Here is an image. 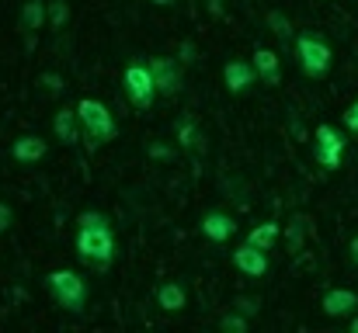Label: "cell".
<instances>
[{
	"mask_svg": "<svg viewBox=\"0 0 358 333\" xmlns=\"http://www.w3.org/2000/svg\"><path fill=\"white\" fill-rule=\"evenodd\" d=\"M73 250H77V260L94 267V271H108L115 253H119V243H115V225L105 212L98 209H87L77 216V239H73Z\"/></svg>",
	"mask_w": 358,
	"mask_h": 333,
	"instance_id": "1",
	"label": "cell"
},
{
	"mask_svg": "<svg viewBox=\"0 0 358 333\" xmlns=\"http://www.w3.org/2000/svg\"><path fill=\"white\" fill-rule=\"evenodd\" d=\"M77 114H80V125H84V146H87V153H98L101 146H108L112 139H119V121H115V114L108 111L105 101L80 98L77 101Z\"/></svg>",
	"mask_w": 358,
	"mask_h": 333,
	"instance_id": "2",
	"label": "cell"
},
{
	"mask_svg": "<svg viewBox=\"0 0 358 333\" xmlns=\"http://www.w3.org/2000/svg\"><path fill=\"white\" fill-rule=\"evenodd\" d=\"M45 292L52 295V302H56L63 313H70V316H84V313H87L91 292H87V281H84L77 271H70V267L49 271V274H45Z\"/></svg>",
	"mask_w": 358,
	"mask_h": 333,
	"instance_id": "3",
	"label": "cell"
},
{
	"mask_svg": "<svg viewBox=\"0 0 358 333\" xmlns=\"http://www.w3.org/2000/svg\"><path fill=\"white\" fill-rule=\"evenodd\" d=\"M296 59H299V70L303 77L310 80H324L334 66V49L324 35L317 31H299L296 35Z\"/></svg>",
	"mask_w": 358,
	"mask_h": 333,
	"instance_id": "4",
	"label": "cell"
},
{
	"mask_svg": "<svg viewBox=\"0 0 358 333\" xmlns=\"http://www.w3.org/2000/svg\"><path fill=\"white\" fill-rule=\"evenodd\" d=\"M122 94H125V101L132 108L143 111V114L153 108V101L160 98V91H157V80H153V70H150L146 59L125 63V70H122Z\"/></svg>",
	"mask_w": 358,
	"mask_h": 333,
	"instance_id": "5",
	"label": "cell"
},
{
	"mask_svg": "<svg viewBox=\"0 0 358 333\" xmlns=\"http://www.w3.org/2000/svg\"><path fill=\"white\" fill-rule=\"evenodd\" d=\"M345 149H348V139L341 135L338 125L320 121V125L313 128V163H317V167H324L327 174L341 170V163H345Z\"/></svg>",
	"mask_w": 358,
	"mask_h": 333,
	"instance_id": "6",
	"label": "cell"
},
{
	"mask_svg": "<svg viewBox=\"0 0 358 333\" xmlns=\"http://www.w3.org/2000/svg\"><path fill=\"white\" fill-rule=\"evenodd\" d=\"M160 98H178L185 91V63L178 56H146Z\"/></svg>",
	"mask_w": 358,
	"mask_h": 333,
	"instance_id": "7",
	"label": "cell"
},
{
	"mask_svg": "<svg viewBox=\"0 0 358 333\" xmlns=\"http://www.w3.org/2000/svg\"><path fill=\"white\" fill-rule=\"evenodd\" d=\"M7 156H10L14 163H21V167H35V163H42V160L49 156V142H45L42 135H35V132H21V135L10 139Z\"/></svg>",
	"mask_w": 358,
	"mask_h": 333,
	"instance_id": "8",
	"label": "cell"
},
{
	"mask_svg": "<svg viewBox=\"0 0 358 333\" xmlns=\"http://www.w3.org/2000/svg\"><path fill=\"white\" fill-rule=\"evenodd\" d=\"M230 260H234V267H237L243 278H264L268 274V267H271V260H268V250H261V246H254V243H240L234 246V253H230Z\"/></svg>",
	"mask_w": 358,
	"mask_h": 333,
	"instance_id": "9",
	"label": "cell"
},
{
	"mask_svg": "<svg viewBox=\"0 0 358 333\" xmlns=\"http://www.w3.org/2000/svg\"><path fill=\"white\" fill-rule=\"evenodd\" d=\"M223 84H227V91H230L234 98H243V94H250L254 84H261V80H257V70H254L250 59H227V66H223Z\"/></svg>",
	"mask_w": 358,
	"mask_h": 333,
	"instance_id": "10",
	"label": "cell"
},
{
	"mask_svg": "<svg viewBox=\"0 0 358 333\" xmlns=\"http://www.w3.org/2000/svg\"><path fill=\"white\" fill-rule=\"evenodd\" d=\"M199 232L209 239V243H230V236L237 232V219L223 209H209L202 219H199Z\"/></svg>",
	"mask_w": 358,
	"mask_h": 333,
	"instance_id": "11",
	"label": "cell"
},
{
	"mask_svg": "<svg viewBox=\"0 0 358 333\" xmlns=\"http://www.w3.org/2000/svg\"><path fill=\"white\" fill-rule=\"evenodd\" d=\"M320 309L327 320H348L358 313V292L352 288H327L320 299Z\"/></svg>",
	"mask_w": 358,
	"mask_h": 333,
	"instance_id": "12",
	"label": "cell"
},
{
	"mask_svg": "<svg viewBox=\"0 0 358 333\" xmlns=\"http://www.w3.org/2000/svg\"><path fill=\"white\" fill-rule=\"evenodd\" d=\"M52 135H56L66 149L80 146V139H84V125H80L77 108H59L56 114H52Z\"/></svg>",
	"mask_w": 358,
	"mask_h": 333,
	"instance_id": "13",
	"label": "cell"
},
{
	"mask_svg": "<svg viewBox=\"0 0 358 333\" xmlns=\"http://www.w3.org/2000/svg\"><path fill=\"white\" fill-rule=\"evenodd\" d=\"M174 142L185 153H206V132H202V125L192 114H181L174 121Z\"/></svg>",
	"mask_w": 358,
	"mask_h": 333,
	"instance_id": "14",
	"label": "cell"
},
{
	"mask_svg": "<svg viewBox=\"0 0 358 333\" xmlns=\"http://www.w3.org/2000/svg\"><path fill=\"white\" fill-rule=\"evenodd\" d=\"M153 302L160 313H185L188 309V285L185 281H160L153 292Z\"/></svg>",
	"mask_w": 358,
	"mask_h": 333,
	"instance_id": "15",
	"label": "cell"
},
{
	"mask_svg": "<svg viewBox=\"0 0 358 333\" xmlns=\"http://www.w3.org/2000/svg\"><path fill=\"white\" fill-rule=\"evenodd\" d=\"M250 63H254L257 80H261L264 87H278V84H282V59H278L275 49H254Z\"/></svg>",
	"mask_w": 358,
	"mask_h": 333,
	"instance_id": "16",
	"label": "cell"
},
{
	"mask_svg": "<svg viewBox=\"0 0 358 333\" xmlns=\"http://www.w3.org/2000/svg\"><path fill=\"white\" fill-rule=\"evenodd\" d=\"M45 0H24L21 3V10H17V28L24 31V35H31V31H38V28H45Z\"/></svg>",
	"mask_w": 358,
	"mask_h": 333,
	"instance_id": "17",
	"label": "cell"
},
{
	"mask_svg": "<svg viewBox=\"0 0 358 333\" xmlns=\"http://www.w3.org/2000/svg\"><path fill=\"white\" fill-rule=\"evenodd\" d=\"M282 236H285V250H289V253H296V250H303V243H306V236H310V216H303V212H296L292 219L285 222V229H282Z\"/></svg>",
	"mask_w": 358,
	"mask_h": 333,
	"instance_id": "18",
	"label": "cell"
},
{
	"mask_svg": "<svg viewBox=\"0 0 358 333\" xmlns=\"http://www.w3.org/2000/svg\"><path fill=\"white\" fill-rule=\"evenodd\" d=\"M278 239H282V222H275V219L257 222V225L247 232V243H254V246H261V250H271Z\"/></svg>",
	"mask_w": 358,
	"mask_h": 333,
	"instance_id": "19",
	"label": "cell"
},
{
	"mask_svg": "<svg viewBox=\"0 0 358 333\" xmlns=\"http://www.w3.org/2000/svg\"><path fill=\"white\" fill-rule=\"evenodd\" d=\"M70 3L66 0H45V28H52V31H63L66 24H70Z\"/></svg>",
	"mask_w": 358,
	"mask_h": 333,
	"instance_id": "20",
	"label": "cell"
},
{
	"mask_svg": "<svg viewBox=\"0 0 358 333\" xmlns=\"http://www.w3.org/2000/svg\"><path fill=\"white\" fill-rule=\"evenodd\" d=\"M268 28L275 31V38H278L282 45H285V42L292 38V21H289V17H285L282 10H268Z\"/></svg>",
	"mask_w": 358,
	"mask_h": 333,
	"instance_id": "21",
	"label": "cell"
},
{
	"mask_svg": "<svg viewBox=\"0 0 358 333\" xmlns=\"http://www.w3.org/2000/svg\"><path fill=\"white\" fill-rule=\"evenodd\" d=\"M220 330L223 333H247L250 330V316H243V313H237V309H230V313L220 316Z\"/></svg>",
	"mask_w": 358,
	"mask_h": 333,
	"instance_id": "22",
	"label": "cell"
},
{
	"mask_svg": "<svg viewBox=\"0 0 358 333\" xmlns=\"http://www.w3.org/2000/svg\"><path fill=\"white\" fill-rule=\"evenodd\" d=\"M38 84H42V91H45L49 98H63V94H66V80H63L59 73H52V70H45V73L38 77Z\"/></svg>",
	"mask_w": 358,
	"mask_h": 333,
	"instance_id": "23",
	"label": "cell"
},
{
	"mask_svg": "<svg viewBox=\"0 0 358 333\" xmlns=\"http://www.w3.org/2000/svg\"><path fill=\"white\" fill-rule=\"evenodd\" d=\"M230 309H237V313H243V316L254 320V316H261V299H254V295H237Z\"/></svg>",
	"mask_w": 358,
	"mask_h": 333,
	"instance_id": "24",
	"label": "cell"
},
{
	"mask_svg": "<svg viewBox=\"0 0 358 333\" xmlns=\"http://www.w3.org/2000/svg\"><path fill=\"white\" fill-rule=\"evenodd\" d=\"M146 156L150 160H160V163H167V160H174V146L171 142H146Z\"/></svg>",
	"mask_w": 358,
	"mask_h": 333,
	"instance_id": "25",
	"label": "cell"
},
{
	"mask_svg": "<svg viewBox=\"0 0 358 333\" xmlns=\"http://www.w3.org/2000/svg\"><path fill=\"white\" fill-rule=\"evenodd\" d=\"M178 59H181L185 66H192V63H199V45H195L192 38H185V42L178 45Z\"/></svg>",
	"mask_w": 358,
	"mask_h": 333,
	"instance_id": "26",
	"label": "cell"
},
{
	"mask_svg": "<svg viewBox=\"0 0 358 333\" xmlns=\"http://www.w3.org/2000/svg\"><path fill=\"white\" fill-rule=\"evenodd\" d=\"M341 125H345L348 132H355V135H358V98L345 111H341Z\"/></svg>",
	"mask_w": 358,
	"mask_h": 333,
	"instance_id": "27",
	"label": "cell"
},
{
	"mask_svg": "<svg viewBox=\"0 0 358 333\" xmlns=\"http://www.w3.org/2000/svg\"><path fill=\"white\" fill-rule=\"evenodd\" d=\"M10 225H14V209H10V205L0 198V236H3Z\"/></svg>",
	"mask_w": 358,
	"mask_h": 333,
	"instance_id": "28",
	"label": "cell"
},
{
	"mask_svg": "<svg viewBox=\"0 0 358 333\" xmlns=\"http://www.w3.org/2000/svg\"><path fill=\"white\" fill-rule=\"evenodd\" d=\"M348 257H352V264H358V232L352 236V243H348Z\"/></svg>",
	"mask_w": 358,
	"mask_h": 333,
	"instance_id": "29",
	"label": "cell"
},
{
	"mask_svg": "<svg viewBox=\"0 0 358 333\" xmlns=\"http://www.w3.org/2000/svg\"><path fill=\"white\" fill-rule=\"evenodd\" d=\"M153 7H171V3H178V0H150Z\"/></svg>",
	"mask_w": 358,
	"mask_h": 333,
	"instance_id": "30",
	"label": "cell"
},
{
	"mask_svg": "<svg viewBox=\"0 0 358 333\" xmlns=\"http://www.w3.org/2000/svg\"><path fill=\"white\" fill-rule=\"evenodd\" d=\"M348 327H352V333H358V313L355 316H348Z\"/></svg>",
	"mask_w": 358,
	"mask_h": 333,
	"instance_id": "31",
	"label": "cell"
}]
</instances>
